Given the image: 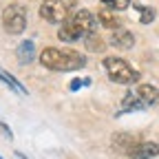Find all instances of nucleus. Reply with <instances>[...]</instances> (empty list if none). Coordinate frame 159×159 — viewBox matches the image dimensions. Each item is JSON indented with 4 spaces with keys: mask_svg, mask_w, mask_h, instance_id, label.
I'll use <instances>...</instances> for the list:
<instances>
[{
    "mask_svg": "<svg viewBox=\"0 0 159 159\" xmlns=\"http://www.w3.org/2000/svg\"><path fill=\"white\" fill-rule=\"evenodd\" d=\"M142 108H146V106H144V102L137 97V93L128 91V93L122 97V106H119L117 115H122V113H128V111H142Z\"/></svg>",
    "mask_w": 159,
    "mask_h": 159,
    "instance_id": "9d476101",
    "label": "nucleus"
},
{
    "mask_svg": "<svg viewBox=\"0 0 159 159\" xmlns=\"http://www.w3.org/2000/svg\"><path fill=\"white\" fill-rule=\"evenodd\" d=\"M137 11L142 13V16H139V22H142V25H150L155 20V16H157V11L152 7H137Z\"/></svg>",
    "mask_w": 159,
    "mask_h": 159,
    "instance_id": "2eb2a0df",
    "label": "nucleus"
},
{
    "mask_svg": "<svg viewBox=\"0 0 159 159\" xmlns=\"http://www.w3.org/2000/svg\"><path fill=\"white\" fill-rule=\"evenodd\" d=\"M77 0H44L40 5V16L51 25H64L71 18Z\"/></svg>",
    "mask_w": 159,
    "mask_h": 159,
    "instance_id": "7ed1b4c3",
    "label": "nucleus"
},
{
    "mask_svg": "<svg viewBox=\"0 0 159 159\" xmlns=\"http://www.w3.org/2000/svg\"><path fill=\"white\" fill-rule=\"evenodd\" d=\"M0 80H2V82L7 84V86H11V91H18V93H22V95H29V91L22 86V84H20L18 82V80L11 75V73H7V71H2V69H0Z\"/></svg>",
    "mask_w": 159,
    "mask_h": 159,
    "instance_id": "4468645a",
    "label": "nucleus"
},
{
    "mask_svg": "<svg viewBox=\"0 0 159 159\" xmlns=\"http://www.w3.org/2000/svg\"><path fill=\"white\" fill-rule=\"evenodd\" d=\"M93 31H95V16L89 9H80L60 27L57 38L62 42H77V40L91 35Z\"/></svg>",
    "mask_w": 159,
    "mask_h": 159,
    "instance_id": "f03ea898",
    "label": "nucleus"
},
{
    "mask_svg": "<svg viewBox=\"0 0 159 159\" xmlns=\"http://www.w3.org/2000/svg\"><path fill=\"white\" fill-rule=\"evenodd\" d=\"M2 27L9 35H20L27 27V9L20 2H11L2 13Z\"/></svg>",
    "mask_w": 159,
    "mask_h": 159,
    "instance_id": "39448f33",
    "label": "nucleus"
},
{
    "mask_svg": "<svg viewBox=\"0 0 159 159\" xmlns=\"http://www.w3.org/2000/svg\"><path fill=\"white\" fill-rule=\"evenodd\" d=\"M97 20H99V25L102 27H106V29H119V22H117V16H115V11L113 9H99V13H97Z\"/></svg>",
    "mask_w": 159,
    "mask_h": 159,
    "instance_id": "f8f14e48",
    "label": "nucleus"
},
{
    "mask_svg": "<svg viewBox=\"0 0 159 159\" xmlns=\"http://www.w3.org/2000/svg\"><path fill=\"white\" fill-rule=\"evenodd\" d=\"M0 159H2V157H0Z\"/></svg>",
    "mask_w": 159,
    "mask_h": 159,
    "instance_id": "aec40b11",
    "label": "nucleus"
},
{
    "mask_svg": "<svg viewBox=\"0 0 159 159\" xmlns=\"http://www.w3.org/2000/svg\"><path fill=\"white\" fill-rule=\"evenodd\" d=\"M18 159H27V157H25V155H22V152H18Z\"/></svg>",
    "mask_w": 159,
    "mask_h": 159,
    "instance_id": "6ab92c4d",
    "label": "nucleus"
},
{
    "mask_svg": "<svg viewBox=\"0 0 159 159\" xmlns=\"http://www.w3.org/2000/svg\"><path fill=\"white\" fill-rule=\"evenodd\" d=\"M16 55H18V62L22 64V66L29 64V62H33V57H35V44L31 42V40H25V42H20Z\"/></svg>",
    "mask_w": 159,
    "mask_h": 159,
    "instance_id": "9b49d317",
    "label": "nucleus"
},
{
    "mask_svg": "<svg viewBox=\"0 0 159 159\" xmlns=\"http://www.w3.org/2000/svg\"><path fill=\"white\" fill-rule=\"evenodd\" d=\"M0 128H2V133H5V135H7V137H9V139H11V137H13V133H11V130H9V126H7V124H5V122H0Z\"/></svg>",
    "mask_w": 159,
    "mask_h": 159,
    "instance_id": "a211bd4d",
    "label": "nucleus"
},
{
    "mask_svg": "<svg viewBox=\"0 0 159 159\" xmlns=\"http://www.w3.org/2000/svg\"><path fill=\"white\" fill-rule=\"evenodd\" d=\"M104 69L111 77V82L115 84H135L139 80V71H135L124 57H106L104 60Z\"/></svg>",
    "mask_w": 159,
    "mask_h": 159,
    "instance_id": "20e7f679",
    "label": "nucleus"
},
{
    "mask_svg": "<svg viewBox=\"0 0 159 159\" xmlns=\"http://www.w3.org/2000/svg\"><path fill=\"white\" fill-rule=\"evenodd\" d=\"M111 44H113L115 49L126 51V49H130V47L135 44V35H133L128 29H117V31H113V35H111Z\"/></svg>",
    "mask_w": 159,
    "mask_h": 159,
    "instance_id": "6e6552de",
    "label": "nucleus"
},
{
    "mask_svg": "<svg viewBox=\"0 0 159 159\" xmlns=\"http://www.w3.org/2000/svg\"><path fill=\"white\" fill-rule=\"evenodd\" d=\"M40 62L42 66L51 69V71H75V69H82L86 64V57L73 51V49H57V47H47L42 53H40Z\"/></svg>",
    "mask_w": 159,
    "mask_h": 159,
    "instance_id": "f257e3e1",
    "label": "nucleus"
},
{
    "mask_svg": "<svg viewBox=\"0 0 159 159\" xmlns=\"http://www.w3.org/2000/svg\"><path fill=\"white\" fill-rule=\"evenodd\" d=\"M84 42H86V51H89V53H102V51L106 49L104 40L99 38L97 33H91V35H86V38H84Z\"/></svg>",
    "mask_w": 159,
    "mask_h": 159,
    "instance_id": "ddd939ff",
    "label": "nucleus"
},
{
    "mask_svg": "<svg viewBox=\"0 0 159 159\" xmlns=\"http://www.w3.org/2000/svg\"><path fill=\"white\" fill-rule=\"evenodd\" d=\"M91 84V80L89 77H84V80H73V82H71V91H80V86H89Z\"/></svg>",
    "mask_w": 159,
    "mask_h": 159,
    "instance_id": "f3484780",
    "label": "nucleus"
},
{
    "mask_svg": "<svg viewBox=\"0 0 159 159\" xmlns=\"http://www.w3.org/2000/svg\"><path fill=\"white\" fill-rule=\"evenodd\" d=\"M142 144L139 137L133 135V133H115L111 137V146L115 152H122V155H133V150Z\"/></svg>",
    "mask_w": 159,
    "mask_h": 159,
    "instance_id": "423d86ee",
    "label": "nucleus"
},
{
    "mask_svg": "<svg viewBox=\"0 0 159 159\" xmlns=\"http://www.w3.org/2000/svg\"><path fill=\"white\" fill-rule=\"evenodd\" d=\"M159 155V144L157 142H142L135 150H133V159H152Z\"/></svg>",
    "mask_w": 159,
    "mask_h": 159,
    "instance_id": "1a4fd4ad",
    "label": "nucleus"
},
{
    "mask_svg": "<svg viewBox=\"0 0 159 159\" xmlns=\"http://www.w3.org/2000/svg\"><path fill=\"white\" fill-rule=\"evenodd\" d=\"M137 97L144 102L146 108L157 106V104H159V89L152 86V84H139V86H137Z\"/></svg>",
    "mask_w": 159,
    "mask_h": 159,
    "instance_id": "0eeeda50",
    "label": "nucleus"
},
{
    "mask_svg": "<svg viewBox=\"0 0 159 159\" xmlns=\"http://www.w3.org/2000/svg\"><path fill=\"white\" fill-rule=\"evenodd\" d=\"M102 5L106 9H113V11H122L130 5V0H102Z\"/></svg>",
    "mask_w": 159,
    "mask_h": 159,
    "instance_id": "dca6fc26",
    "label": "nucleus"
}]
</instances>
